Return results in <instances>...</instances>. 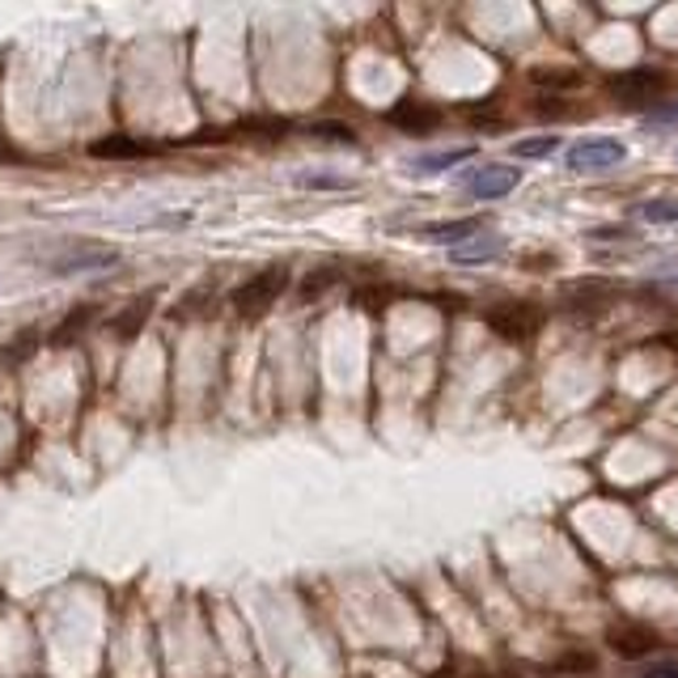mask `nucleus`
Returning a JSON list of instances; mask_svg holds the SVG:
<instances>
[{"label": "nucleus", "instance_id": "4be33fe9", "mask_svg": "<svg viewBox=\"0 0 678 678\" xmlns=\"http://www.w3.org/2000/svg\"><path fill=\"white\" fill-rule=\"evenodd\" d=\"M390 298H395V293H390L386 284H374V289H360V293H356V305H365L369 314H378V310L390 305Z\"/></svg>", "mask_w": 678, "mask_h": 678}, {"label": "nucleus", "instance_id": "c85d7f7f", "mask_svg": "<svg viewBox=\"0 0 678 678\" xmlns=\"http://www.w3.org/2000/svg\"><path fill=\"white\" fill-rule=\"evenodd\" d=\"M501 678H517V675H501Z\"/></svg>", "mask_w": 678, "mask_h": 678}, {"label": "nucleus", "instance_id": "ddd939ff", "mask_svg": "<svg viewBox=\"0 0 678 678\" xmlns=\"http://www.w3.org/2000/svg\"><path fill=\"white\" fill-rule=\"evenodd\" d=\"M480 234V220H441V225H424V238L429 243H445V246H462Z\"/></svg>", "mask_w": 678, "mask_h": 678}, {"label": "nucleus", "instance_id": "5701e85b", "mask_svg": "<svg viewBox=\"0 0 678 678\" xmlns=\"http://www.w3.org/2000/svg\"><path fill=\"white\" fill-rule=\"evenodd\" d=\"M34 348H39V331H22V335H18V344H13V348H4V360H9V365H18V360H26Z\"/></svg>", "mask_w": 678, "mask_h": 678}, {"label": "nucleus", "instance_id": "dca6fc26", "mask_svg": "<svg viewBox=\"0 0 678 678\" xmlns=\"http://www.w3.org/2000/svg\"><path fill=\"white\" fill-rule=\"evenodd\" d=\"M556 670H560V675H594L598 657L590 649H569L556 657Z\"/></svg>", "mask_w": 678, "mask_h": 678}, {"label": "nucleus", "instance_id": "cd10ccee", "mask_svg": "<svg viewBox=\"0 0 678 678\" xmlns=\"http://www.w3.org/2000/svg\"><path fill=\"white\" fill-rule=\"evenodd\" d=\"M661 348H670V353L678 356V331H675V335H661Z\"/></svg>", "mask_w": 678, "mask_h": 678}, {"label": "nucleus", "instance_id": "9d476101", "mask_svg": "<svg viewBox=\"0 0 678 678\" xmlns=\"http://www.w3.org/2000/svg\"><path fill=\"white\" fill-rule=\"evenodd\" d=\"M94 319H98V305H94V301H85V305H77V310H68V314L55 323L52 348H68V344H77L85 331H89Z\"/></svg>", "mask_w": 678, "mask_h": 678}, {"label": "nucleus", "instance_id": "6e6552de", "mask_svg": "<svg viewBox=\"0 0 678 678\" xmlns=\"http://www.w3.org/2000/svg\"><path fill=\"white\" fill-rule=\"evenodd\" d=\"M517 183H521V174H517L514 165H484V170L471 174V195H480V200H501V195H509Z\"/></svg>", "mask_w": 678, "mask_h": 678}, {"label": "nucleus", "instance_id": "39448f33", "mask_svg": "<svg viewBox=\"0 0 678 678\" xmlns=\"http://www.w3.org/2000/svg\"><path fill=\"white\" fill-rule=\"evenodd\" d=\"M119 263V250H110V246H64L60 255L47 259V268L55 276H73V271H103V268H115Z\"/></svg>", "mask_w": 678, "mask_h": 678}, {"label": "nucleus", "instance_id": "4468645a", "mask_svg": "<svg viewBox=\"0 0 678 678\" xmlns=\"http://www.w3.org/2000/svg\"><path fill=\"white\" fill-rule=\"evenodd\" d=\"M149 314H153V298H136L119 319H110V331H115L119 340H132L136 331L149 323Z\"/></svg>", "mask_w": 678, "mask_h": 678}, {"label": "nucleus", "instance_id": "a211bd4d", "mask_svg": "<svg viewBox=\"0 0 678 678\" xmlns=\"http://www.w3.org/2000/svg\"><path fill=\"white\" fill-rule=\"evenodd\" d=\"M471 153H475V149L466 144V149H450V153H437V158H420V162H416V170H420V174H437V170H450V165L466 162Z\"/></svg>", "mask_w": 678, "mask_h": 678}, {"label": "nucleus", "instance_id": "20e7f679", "mask_svg": "<svg viewBox=\"0 0 678 678\" xmlns=\"http://www.w3.org/2000/svg\"><path fill=\"white\" fill-rule=\"evenodd\" d=\"M661 89H666V73H657V68H627V73L611 77V94L624 107H645L653 98H661Z\"/></svg>", "mask_w": 678, "mask_h": 678}, {"label": "nucleus", "instance_id": "1a4fd4ad", "mask_svg": "<svg viewBox=\"0 0 678 678\" xmlns=\"http://www.w3.org/2000/svg\"><path fill=\"white\" fill-rule=\"evenodd\" d=\"M386 119H390L395 128H403V132H433L437 123H441V110L429 107V103H411V98H403V103L390 107Z\"/></svg>", "mask_w": 678, "mask_h": 678}, {"label": "nucleus", "instance_id": "6ab92c4d", "mask_svg": "<svg viewBox=\"0 0 678 678\" xmlns=\"http://www.w3.org/2000/svg\"><path fill=\"white\" fill-rule=\"evenodd\" d=\"M641 217L653 220V225H675L678 200H649V204H641Z\"/></svg>", "mask_w": 678, "mask_h": 678}, {"label": "nucleus", "instance_id": "f257e3e1", "mask_svg": "<svg viewBox=\"0 0 678 678\" xmlns=\"http://www.w3.org/2000/svg\"><path fill=\"white\" fill-rule=\"evenodd\" d=\"M284 289H289V271L284 268H263L255 271L246 284H238L234 289V298H229V305H234V314L238 319H263L276 301L284 298Z\"/></svg>", "mask_w": 678, "mask_h": 678}, {"label": "nucleus", "instance_id": "412c9836", "mask_svg": "<svg viewBox=\"0 0 678 678\" xmlns=\"http://www.w3.org/2000/svg\"><path fill=\"white\" fill-rule=\"evenodd\" d=\"M310 136H314V140H331V144H344V149H353L356 144L353 128H344V123H314Z\"/></svg>", "mask_w": 678, "mask_h": 678}, {"label": "nucleus", "instance_id": "9b49d317", "mask_svg": "<svg viewBox=\"0 0 678 678\" xmlns=\"http://www.w3.org/2000/svg\"><path fill=\"white\" fill-rule=\"evenodd\" d=\"M89 153L94 158H110V162H123V158H149L153 144L140 140V136H103V140L89 144Z\"/></svg>", "mask_w": 678, "mask_h": 678}, {"label": "nucleus", "instance_id": "b1692460", "mask_svg": "<svg viewBox=\"0 0 678 678\" xmlns=\"http://www.w3.org/2000/svg\"><path fill=\"white\" fill-rule=\"evenodd\" d=\"M335 284V271H314V276H305V284H301V298H319V293H326Z\"/></svg>", "mask_w": 678, "mask_h": 678}, {"label": "nucleus", "instance_id": "bb28decb", "mask_svg": "<svg viewBox=\"0 0 678 678\" xmlns=\"http://www.w3.org/2000/svg\"><path fill=\"white\" fill-rule=\"evenodd\" d=\"M636 678H678V661H666V666H649L645 675H636Z\"/></svg>", "mask_w": 678, "mask_h": 678}, {"label": "nucleus", "instance_id": "7ed1b4c3", "mask_svg": "<svg viewBox=\"0 0 678 678\" xmlns=\"http://www.w3.org/2000/svg\"><path fill=\"white\" fill-rule=\"evenodd\" d=\"M620 298V284L606 280V276H585V280H569L560 289V301L572 314H602L611 301Z\"/></svg>", "mask_w": 678, "mask_h": 678}, {"label": "nucleus", "instance_id": "393cba45", "mask_svg": "<svg viewBox=\"0 0 678 678\" xmlns=\"http://www.w3.org/2000/svg\"><path fill=\"white\" fill-rule=\"evenodd\" d=\"M301 187H335V191H348L353 183H348V179H326V174H301Z\"/></svg>", "mask_w": 678, "mask_h": 678}, {"label": "nucleus", "instance_id": "0eeeda50", "mask_svg": "<svg viewBox=\"0 0 678 678\" xmlns=\"http://www.w3.org/2000/svg\"><path fill=\"white\" fill-rule=\"evenodd\" d=\"M606 645L620 653V657H649L661 641H657V632L649 624H611L606 627Z\"/></svg>", "mask_w": 678, "mask_h": 678}, {"label": "nucleus", "instance_id": "a878e982", "mask_svg": "<svg viewBox=\"0 0 678 678\" xmlns=\"http://www.w3.org/2000/svg\"><path fill=\"white\" fill-rule=\"evenodd\" d=\"M649 119H653V123H678V103H666V107H657Z\"/></svg>", "mask_w": 678, "mask_h": 678}, {"label": "nucleus", "instance_id": "423d86ee", "mask_svg": "<svg viewBox=\"0 0 678 678\" xmlns=\"http://www.w3.org/2000/svg\"><path fill=\"white\" fill-rule=\"evenodd\" d=\"M624 162V144L611 140V136H598V140H577L569 149V170H606V165Z\"/></svg>", "mask_w": 678, "mask_h": 678}, {"label": "nucleus", "instance_id": "f3484780", "mask_svg": "<svg viewBox=\"0 0 678 678\" xmlns=\"http://www.w3.org/2000/svg\"><path fill=\"white\" fill-rule=\"evenodd\" d=\"M437 678H492L488 666H480L475 657H450L441 670H437Z\"/></svg>", "mask_w": 678, "mask_h": 678}, {"label": "nucleus", "instance_id": "2eb2a0df", "mask_svg": "<svg viewBox=\"0 0 678 678\" xmlns=\"http://www.w3.org/2000/svg\"><path fill=\"white\" fill-rule=\"evenodd\" d=\"M501 250H505V238H471V243L454 246V263H484Z\"/></svg>", "mask_w": 678, "mask_h": 678}, {"label": "nucleus", "instance_id": "aec40b11", "mask_svg": "<svg viewBox=\"0 0 678 678\" xmlns=\"http://www.w3.org/2000/svg\"><path fill=\"white\" fill-rule=\"evenodd\" d=\"M560 149V136H539V140H517L514 153L517 158H547Z\"/></svg>", "mask_w": 678, "mask_h": 678}, {"label": "nucleus", "instance_id": "f03ea898", "mask_svg": "<svg viewBox=\"0 0 678 678\" xmlns=\"http://www.w3.org/2000/svg\"><path fill=\"white\" fill-rule=\"evenodd\" d=\"M488 326L496 331V340H505V344H530L539 335L542 314L539 305H530V301H505V305L488 310Z\"/></svg>", "mask_w": 678, "mask_h": 678}, {"label": "nucleus", "instance_id": "f8f14e48", "mask_svg": "<svg viewBox=\"0 0 678 678\" xmlns=\"http://www.w3.org/2000/svg\"><path fill=\"white\" fill-rule=\"evenodd\" d=\"M530 82L542 85V89H577L581 85V68H572V64H539V68H530Z\"/></svg>", "mask_w": 678, "mask_h": 678}]
</instances>
